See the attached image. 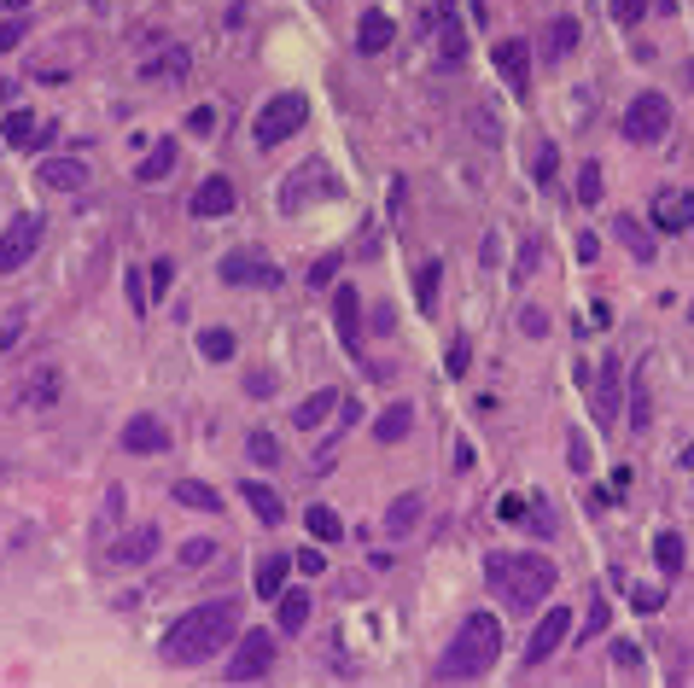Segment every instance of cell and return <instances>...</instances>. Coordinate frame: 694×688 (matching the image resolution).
Instances as JSON below:
<instances>
[{
    "instance_id": "obj_1",
    "label": "cell",
    "mask_w": 694,
    "mask_h": 688,
    "mask_svg": "<svg viewBox=\"0 0 694 688\" xmlns=\"http://www.w3.org/2000/svg\"><path fill=\"white\" fill-rule=\"evenodd\" d=\"M234 630H240V601H205V607H187L181 619L164 630V642H158V659L164 665H199V659L222 654L228 642H234Z\"/></svg>"
},
{
    "instance_id": "obj_2",
    "label": "cell",
    "mask_w": 694,
    "mask_h": 688,
    "mask_svg": "<svg viewBox=\"0 0 694 688\" xmlns=\"http://www.w3.org/2000/svg\"><path fill=\"white\" fill-rule=\"evenodd\" d=\"M485 584H490V595H496L502 607H514V613H537V601H549V595H555L560 572H555V560H543V554L490 549Z\"/></svg>"
},
{
    "instance_id": "obj_3",
    "label": "cell",
    "mask_w": 694,
    "mask_h": 688,
    "mask_svg": "<svg viewBox=\"0 0 694 688\" xmlns=\"http://www.w3.org/2000/svg\"><path fill=\"white\" fill-rule=\"evenodd\" d=\"M496 654H502V624L490 619V613H467L461 630L444 642L432 677L438 683H473V677H485L490 665H496Z\"/></svg>"
},
{
    "instance_id": "obj_4",
    "label": "cell",
    "mask_w": 694,
    "mask_h": 688,
    "mask_svg": "<svg viewBox=\"0 0 694 688\" xmlns=\"http://www.w3.org/2000/svg\"><path fill=\"white\" fill-rule=\"evenodd\" d=\"M304 117H310V100H304V94H269V100L257 105L251 140H257V146H280V140H292L304 129Z\"/></svg>"
},
{
    "instance_id": "obj_5",
    "label": "cell",
    "mask_w": 694,
    "mask_h": 688,
    "mask_svg": "<svg viewBox=\"0 0 694 688\" xmlns=\"http://www.w3.org/2000/svg\"><path fill=\"white\" fill-rule=\"evenodd\" d=\"M665 129H671V100H665L660 88H648V94H636V100L625 105V140L630 146H654V140H665Z\"/></svg>"
},
{
    "instance_id": "obj_6",
    "label": "cell",
    "mask_w": 694,
    "mask_h": 688,
    "mask_svg": "<svg viewBox=\"0 0 694 688\" xmlns=\"http://www.w3.org/2000/svg\"><path fill=\"white\" fill-rule=\"evenodd\" d=\"M41 234H47V222H41L35 210H24V216L0 234V275H18L35 251H41Z\"/></svg>"
},
{
    "instance_id": "obj_7",
    "label": "cell",
    "mask_w": 694,
    "mask_h": 688,
    "mask_svg": "<svg viewBox=\"0 0 694 688\" xmlns=\"http://www.w3.org/2000/svg\"><path fill=\"white\" fill-rule=\"evenodd\" d=\"M566 636H572V607H543V619H537L531 642H525V671H537L543 659H555Z\"/></svg>"
},
{
    "instance_id": "obj_8",
    "label": "cell",
    "mask_w": 694,
    "mask_h": 688,
    "mask_svg": "<svg viewBox=\"0 0 694 688\" xmlns=\"http://www.w3.org/2000/svg\"><path fill=\"white\" fill-rule=\"evenodd\" d=\"M269 665H275V636H269V630H251V636H240V648L228 659V683H251V677H263Z\"/></svg>"
},
{
    "instance_id": "obj_9",
    "label": "cell",
    "mask_w": 694,
    "mask_h": 688,
    "mask_svg": "<svg viewBox=\"0 0 694 688\" xmlns=\"http://www.w3.org/2000/svg\"><path fill=\"white\" fill-rule=\"evenodd\" d=\"M216 275L228 280V286H280V269L269 257H257V251H228L216 263Z\"/></svg>"
},
{
    "instance_id": "obj_10",
    "label": "cell",
    "mask_w": 694,
    "mask_h": 688,
    "mask_svg": "<svg viewBox=\"0 0 694 688\" xmlns=\"http://www.w3.org/2000/svg\"><path fill=\"white\" fill-rule=\"evenodd\" d=\"M490 65L502 70V82H508L520 100L531 94V47H525V41H496V47H490Z\"/></svg>"
},
{
    "instance_id": "obj_11",
    "label": "cell",
    "mask_w": 694,
    "mask_h": 688,
    "mask_svg": "<svg viewBox=\"0 0 694 688\" xmlns=\"http://www.w3.org/2000/svg\"><path fill=\"white\" fill-rule=\"evenodd\" d=\"M158 543H164L158 525H135V531H123V537L105 549V560H111V566H146V560L158 554Z\"/></svg>"
},
{
    "instance_id": "obj_12",
    "label": "cell",
    "mask_w": 694,
    "mask_h": 688,
    "mask_svg": "<svg viewBox=\"0 0 694 688\" xmlns=\"http://www.w3.org/2000/svg\"><path fill=\"white\" fill-rule=\"evenodd\" d=\"M654 228L660 234H689L694 228V193L689 187H665L654 199Z\"/></svg>"
},
{
    "instance_id": "obj_13",
    "label": "cell",
    "mask_w": 694,
    "mask_h": 688,
    "mask_svg": "<svg viewBox=\"0 0 694 688\" xmlns=\"http://www.w3.org/2000/svg\"><path fill=\"white\" fill-rule=\"evenodd\" d=\"M123 449H129V455H164V449H170V426H164L158 414H135V420L123 426Z\"/></svg>"
},
{
    "instance_id": "obj_14",
    "label": "cell",
    "mask_w": 694,
    "mask_h": 688,
    "mask_svg": "<svg viewBox=\"0 0 694 688\" xmlns=\"http://www.w3.org/2000/svg\"><path fill=\"white\" fill-rule=\"evenodd\" d=\"M619 391H625V362H619V356H607V362H601V374H595V420H601V426H613V420H619Z\"/></svg>"
},
{
    "instance_id": "obj_15",
    "label": "cell",
    "mask_w": 694,
    "mask_h": 688,
    "mask_svg": "<svg viewBox=\"0 0 694 688\" xmlns=\"http://www.w3.org/2000/svg\"><path fill=\"white\" fill-rule=\"evenodd\" d=\"M187 210H193L199 222H210V216H228V210H234V181H228V175H205V181L193 187Z\"/></svg>"
},
{
    "instance_id": "obj_16",
    "label": "cell",
    "mask_w": 694,
    "mask_h": 688,
    "mask_svg": "<svg viewBox=\"0 0 694 688\" xmlns=\"http://www.w3.org/2000/svg\"><path fill=\"white\" fill-rule=\"evenodd\" d=\"M391 41H397V24L385 18L380 6H368V12L356 18V53H362V59H380Z\"/></svg>"
},
{
    "instance_id": "obj_17",
    "label": "cell",
    "mask_w": 694,
    "mask_h": 688,
    "mask_svg": "<svg viewBox=\"0 0 694 688\" xmlns=\"http://www.w3.org/2000/svg\"><path fill=\"white\" fill-rule=\"evenodd\" d=\"M41 187H53V193H82L88 187V164L82 158H47L41 170H35Z\"/></svg>"
},
{
    "instance_id": "obj_18",
    "label": "cell",
    "mask_w": 694,
    "mask_h": 688,
    "mask_svg": "<svg viewBox=\"0 0 694 688\" xmlns=\"http://www.w3.org/2000/svg\"><path fill=\"white\" fill-rule=\"evenodd\" d=\"M59 391H65V374H59V368H35V374L24 379V391H18V409H53Z\"/></svg>"
},
{
    "instance_id": "obj_19",
    "label": "cell",
    "mask_w": 694,
    "mask_h": 688,
    "mask_svg": "<svg viewBox=\"0 0 694 688\" xmlns=\"http://www.w3.org/2000/svg\"><path fill=\"white\" fill-rule=\"evenodd\" d=\"M315 181H327V170H321V164L292 170V175H286V187H280V210H286V216H298V210L310 205V187H315Z\"/></svg>"
},
{
    "instance_id": "obj_20",
    "label": "cell",
    "mask_w": 694,
    "mask_h": 688,
    "mask_svg": "<svg viewBox=\"0 0 694 688\" xmlns=\"http://www.w3.org/2000/svg\"><path fill=\"white\" fill-rule=\"evenodd\" d=\"M613 234H619V245H625L636 263H654V251H660V245H654V234H648L630 210H625V216H613Z\"/></svg>"
},
{
    "instance_id": "obj_21",
    "label": "cell",
    "mask_w": 694,
    "mask_h": 688,
    "mask_svg": "<svg viewBox=\"0 0 694 688\" xmlns=\"http://www.w3.org/2000/svg\"><path fill=\"white\" fill-rule=\"evenodd\" d=\"M578 41H584V24H578V18H555L549 35H543V59H549V65L572 59V47H578Z\"/></svg>"
},
{
    "instance_id": "obj_22",
    "label": "cell",
    "mask_w": 694,
    "mask_h": 688,
    "mask_svg": "<svg viewBox=\"0 0 694 688\" xmlns=\"http://www.w3.org/2000/svg\"><path fill=\"white\" fill-rule=\"evenodd\" d=\"M339 403H345V397H339V391H327V385H321V391H310V397H304V403H298V409H292V426H298V432H315V426H321V420H327V414L339 409Z\"/></svg>"
},
{
    "instance_id": "obj_23",
    "label": "cell",
    "mask_w": 694,
    "mask_h": 688,
    "mask_svg": "<svg viewBox=\"0 0 694 688\" xmlns=\"http://www.w3.org/2000/svg\"><path fill=\"white\" fill-rule=\"evenodd\" d=\"M245 508L263 519V525H280V519H286V502H280V490H275V484H257V479H245Z\"/></svg>"
},
{
    "instance_id": "obj_24",
    "label": "cell",
    "mask_w": 694,
    "mask_h": 688,
    "mask_svg": "<svg viewBox=\"0 0 694 688\" xmlns=\"http://www.w3.org/2000/svg\"><path fill=\"white\" fill-rule=\"evenodd\" d=\"M438 53H444L450 65H461V59H467V35H461V18H455L450 0L438 6Z\"/></svg>"
},
{
    "instance_id": "obj_25",
    "label": "cell",
    "mask_w": 694,
    "mask_h": 688,
    "mask_svg": "<svg viewBox=\"0 0 694 688\" xmlns=\"http://www.w3.org/2000/svg\"><path fill=\"white\" fill-rule=\"evenodd\" d=\"M175 158H181V146H175V140H158V146H152V152H146V158L135 164V181H140V187L164 181V175L175 170Z\"/></svg>"
},
{
    "instance_id": "obj_26",
    "label": "cell",
    "mask_w": 694,
    "mask_h": 688,
    "mask_svg": "<svg viewBox=\"0 0 694 688\" xmlns=\"http://www.w3.org/2000/svg\"><path fill=\"white\" fill-rule=\"evenodd\" d=\"M420 508H426V502H420L415 490H403V496L385 508V531H391V537H409V531L420 525Z\"/></svg>"
},
{
    "instance_id": "obj_27",
    "label": "cell",
    "mask_w": 694,
    "mask_h": 688,
    "mask_svg": "<svg viewBox=\"0 0 694 688\" xmlns=\"http://www.w3.org/2000/svg\"><path fill=\"white\" fill-rule=\"evenodd\" d=\"M275 601H280V613H275V624H280V630H286V636H298V630H304V624H310V595H304V589H292V595H286V589H280Z\"/></svg>"
},
{
    "instance_id": "obj_28",
    "label": "cell",
    "mask_w": 694,
    "mask_h": 688,
    "mask_svg": "<svg viewBox=\"0 0 694 688\" xmlns=\"http://www.w3.org/2000/svg\"><path fill=\"white\" fill-rule=\"evenodd\" d=\"M333 310H339V339L356 350V344H362V304H356V286H339V304H333Z\"/></svg>"
},
{
    "instance_id": "obj_29",
    "label": "cell",
    "mask_w": 694,
    "mask_h": 688,
    "mask_svg": "<svg viewBox=\"0 0 694 688\" xmlns=\"http://www.w3.org/2000/svg\"><path fill=\"white\" fill-rule=\"evenodd\" d=\"M175 502H181V508L222 514V490H210V484H199V479H175Z\"/></svg>"
},
{
    "instance_id": "obj_30",
    "label": "cell",
    "mask_w": 694,
    "mask_h": 688,
    "mask_svg": "<svg viewBox=\"0 0 694 688\" xmlns=\"http://www.w3.org/2000/svg\"><path fill=\"white\" fill-rule=\"evenodd\" d=\"M409 426H415V409H409V403H391V409L374 420V438H380V444H397V438H409Z\"/></svg>"
},
{
    "instance_id": "obj_31",
    "label": "cell",
    "mask_w": 694,
    "mask_h": 688,
    "mask_svg": "<svg viewBox=\"0 0 694 688\" xmlns=\"http://www.w3.org/2000/svg\"><path fill=\"white\" fill-rule=\"evenodd\" d=\"M286 572H292V554H269V560L257 566V595L275 601L280 589H286Z\"/></svg>"
},
{
    "instance_id": "obj_32",
    "label": "cell",
    "mask_w": 694,
    "mask_h": 688,
    "mask_svg": "<svg viewBox=\"0 0 694 688\" xmlns=\"http://www.w3.org/2000/svg\"><path fill=\"white\" fill-rule=\"evenodd\" d=\"M654 560H660L665 578H677V572H683V560H689L683 537H677V531H660V537H654Z\"/></svg>"
},
{
    "instance_id": "obj_33",
    "label": "cell",
    "mask_w": 694,
    "mask_h": 688,
    "mask_svg": "<svg viewBox=\"0 0 694 688\" xmlns=\"http://www.w3.org/2000/svg\"><path fill=\"white\" fill-rule=\"evenodd\" d=\"M41 123H35L30 111H12V117H6V146H12V152H30V146H41Z\"/></svg>"
},
{
    "instance_id": "obj_34",
    "label": "cell",
    "mask_w": 694,
    "mask_h": 688,
    "mask_svg": "<svg viewBox=\"0 0 694 688\" xmlns=\"http://www.w3.org/2000/svg\"><path fill=\"white\" fill-rule=\"evenodd\" d=\"M304 525H310L321 543H339V537H345V519L333 514V508H304Z\"/></svg>"
},
{
    "instance_id": "obj_35",
    "label": "cell",
    "mask_w": 694,
    "mask_h": 688,
    "mask_svg": "<svg viewBox=\"0 0 694 688\" xmlns=\"http://www.w3.org/2000/svg\"><path fill=\"white\" fill-rule=\"evenodd\" d=\"M199 356H205V362H228V356H234V333H228V327H205V333H199Z\"/></svg>"
},
{
    "instance_id": "obj_36",
    "label": "cell",
    "mask_w": 694,
    "mask_h": 688,
    "mask_svg": "<svg viewBox=\"0 0 694 688\" xmlns=\"http://www.w3.org/2000/svg\"><path fill=\"white\" fill-rule=\"evenodd\" d=\"M438 280H444V263H438V257H432V263H420V275H415L420 310H432V304H438Z\"/></svg>"
},
{
    "instance_id": "obj_37",
    "label": "cell",
    "mask_w": 694,
    "mask_h": 688,
    "mask_svg": "<svg viewBox=\"0 0 694 688\" xmlns=\"http://www.w3.org/2000/svg\"><path fill=\"white\" fill-rule=\"evenodd\" d=\"M245 455H251L257 467H275V461H280V444H275V432H251V438H245Z\"/></svg>"
},
{
    "instance_id": "obj_38",
    "label": "cell",
    "mask_w": 694,
    "mask_h": 688,
    "mask_svg": "<svg viewBox=\"0 0 694 688\" xmlns=\"http://www.w3.org/2000/svg\"><path fill=\"white\" fill-rule=\"evenodd\" d=\"M601 193H607V187H601V164L584 158V170H578V199H584V205H601Z\"/></svg>"
},
{
    "instance_id": "obj_39",
    "label": "cell",
    "mask_w": 694,
    "mask_h": 688,
    "mask_svg": "<svg viewBox=\"0 0 694 688\" xmlns=\"http://www.w3.org/2000/svg\"><path fill=\"white\" fill-rule=\"evenodd\" d=\"M555 164H560L555 140H537V158H531V181H555Z\"/></svg>"
},
{
    "instance_id": "obj_40",
    "label": "cell",
    "mask_w": 694,
    "mask_h": 688,
    "mask_svg": "<svg viewBox=\"0 0 694 688\" xmlns=\"http://www.w3.org/2000/svg\"><path fill=\"white\" fill-rule=\"evenodd\" d=\"M630 601H636V613H660V607H665V589L660 584H636V589H630Z\"/></svg>"
},
{
    "instance_id": "obj_41",
    "label": "cell",
    "mask_w": 694,
    "mask_h": 688,
    "mask_svg": "<svg viewBox=\"0 0 694 688\" xmlns=\"http://www.w3.org/2000/svg\"><path fill=\"white\" fill-rule=\"evenodd\" d=\"M205 560H216V543H210V537H193V543H181V566H205Z\"/></svg>"
},
{
    "instance_id": "obj_42",
    "label": "cell",
    "mask_w": 694,
    "mask_h": 688,
    "mask_svg": "<svg viewBox=\"0 0 694 688\" xmlns=\"http://www.w3.org/2000/svg\"><path fill=\"white\" fill-rule=\"evenodd\" d=\"M333 275H339V251H327V257L310 263V286H333Z\"/></svg>"
},
{
    "instance_id": "obj_43",
    "label": "cell",
    "mask_w": 694,
    "mask_h": 688,
    "mask_svg": "<svg viewBox=\"0 0 694 688\" xmlns=\"http://www.w3.org/2000/svg\"><path fill=\"white\" fill-rule=\"evenodd\" d=\"M146 280H152V292L164 298V292H170V280H175V263H170V257H158V263L146 269Z\"/></svg>"
},
{
    "instance_id": "obj_44",
    "label": "cell",
    "mask_w": 694,
    "mask_h": 688,
    "mask_svg": "<svg viewBox=\"0 0 694 688\" xmlns=\"http://www.w3.org/2000/svg\"><path fill=\"white\" fill-rule=\"evenodd\" d=\"M520 333L525 339H543V333H549V315L543 310H520Z\"/></svg>"
},
{
    "instance_id": "obj_45",
    "label": "cell",
    "mask_w": 694,
    "mask_h": 688,
    "mask_svg": "<svg viewBox=\"0 0 694 688\" xmlns=\"http://www.w3.org/2000/svg\"><path fill=\"white\" fill-rule=\"evenodd\" d=\"M601 630H607V601L595 595V601H590V613H584V636H601Z\"/></svg>"
},
{
    "instance_id": "obj_46",
    "label": "cell",
    "mask_w": 694,
    "mask_h": 688,
    "mask_svg": "<svg viewBox=\"0 0 694 688\" xmlns=\"http://www.w3.org/2000/svg\"><path fill=\"white\" fill-rule=\"evenodd\" d=\"M613 665H619V671H642V648H636V642H619V648H613Z\"/></svg>"
},
{
    "instance_id": "obj_47",
    "label": "cell",
    "mask_w": 694,
    "mask_h": 688,
    "mask_svg": "<svg viewBox=\"0 0 694 688\" xmlns=\"http://www.w3.org/2000/svg\"><path fill=\"white\" fill-rule=\"evenodd\" d=\"M642 12H648V0H613V18H619V24H642Z\"/></svg>"
},
{
    "instance_id": "obj_48",
    "label": "cell",
    "mask_w": 694,
    "mask_h": 688,
    "mask_svg": "<svg viewBox=\"0 0 694 688\" xmlns=\"http://www.w3.org/2000/svg\"><path fill=\"white\" fill-rule=\"evenodd\" d=\"M292 566H304V578H315V572H327V554H321V549H304V554H292Z\"/></svg>"
},
{
    "instance_id": "obj_49",
    "label": "cell",
    "mask_w": 694,
    "mask_h": 688,
    "mask_svg": "<svg viewBox=\"0 0 694 688\" xmlns=\"http://www.w3.org/2000/svg\"><path fill=\"white\" fill-rule=\"evenodd\" d=\"M245 397H275V374H245Z\"/></svg>"
},
{
    "instance_id": "obj_50",
    "label": "cell",
    "mask_w": 694,
    "mask_h": 688,
    "mask_svg": "<svg viewBox=\"0 0 694 688\" xmlns=\"http://www.w3.org/2000/svg\"><path fill=\"white\" fill-rule=\"evenodd\" d=\"M467 362H473V344L455 339V344H450V374H467Z\"/></svg>"
},
{
    "instance_id": "obj_51",
    "label": "cell",
    "mask_w": 694,
    "mask_h": 688,
    "mask_svg": "<svg viewBox=\"0 0 694 688\" xmlns=\"http://www.w3.org/2000/svg\"><path fill=\"white\" fill-rule=\"evenodd\" d=\"M496 519H508V525H520V519H525V496H502V508H496Z\"/></svg>"
},
{
    "instance_id": "obj_52",
    "label": "cell",
    "mask_w": 694,
    "mask_h": 688,
    "mask_svg": "<svg viewBox=\"0 0 694 688\" xmlns=\"http://www.w3.org/2000/svg\"><path fill=\"white\" fill-rule=\"evenodd\" d=\"M531 269H537V240H525V245H520V263H514V280H525Z\"/></svg>"
},
{
    "instance_id": "obj_53",
    "label": "cell",
    "mask_w": 694,
    "mask_h": 688,
    "mask_svg": "<svg viewBox=\"0 0 694 688\" xmlns=\"http://www.w3.org/2000/svg\"><path fill=\"white\" fill-rule=\"evenodd\" d=\"M187 129H193V135H210V129H216V111H210V105H199V111L187 117Z\"/></svg>"
},
{
    "instance_id": "obj_54",
    "label": "cell",
    "mask_w": 694,
    "mask_h": 688,
    "mask_svg": "<svg viewBox=\"0 0 694 688\" xmlns=\"http://www.w3.org/2000/svg\"><path fill=\"white\" fill-rule=\"evenodd\" d=\"M129 304H135V315L146 310V275L140 269H129Z\"/></svg>"
},
{
    "instance_id": "obj_55",
    "label": "cell",
    "mask_w": 694,
    "mask_h": 688,
    "mask_svg": "<svg viewBox=\"0 0 694 688\" xmlns=\"http://www.w3.org/2000/svg\"><path fill=\"white\" fill-rule=\"evenodd\" d=\"M24 339V315H12L6 327H0V350H12V344Z\"/></svg>"
},
{
    "instance_id": "obj_56",
    "label": "cell",
    "mask_w": 694,
    "mask_h": 688,
    "mask_svg": "<svg viewBox=\"0 0 694 688\" xmlns=\"http://www.w3.org/2000/svg\"><path fill=\"white\" fill-rule=\"evenodd\" d=\"M601 257V240L595 234H578V263H595Z\"/></svg>"
},
{
    "instance_id": "obj_57",
    "label": "cell",
    "mask_w": 694,
    "mask_h": 688,
    "mask_svg": "<svg viewBox=\"0 0 694 688\" xmlns=\"http://www.w3.org/2000/svg\"><path fill=\"white\" fill-rule=\"evenodd\" d=\"M24 41V24H0V53H12Z\"/></svg>"
},
{
    "instance_id": "obj_58",
    "label": "cell",
    "mask_w": 694,
    "mask_h": 688,
    "mask_svg": "<svg viewBox=\"0 0 694 688\" xmlns=\"http://www.w3.org/2000/svg\"><path fill=\"white\" fill-rule=\"evenodd\" d=\"M677 467H694V438H689L683 449H677Z\"/></svg>"
},
{
    "instance_id": "obj_59",
    "label": "cell",
    "mask_w": 694,
    "mask_h": 688,
    "mask_svg": "<svg viewBox=\"0 0 694 688\" xmlns=\"http://www.w3.org/2000/svg\"><path fill=\"white\" fill-rule=\"evenodd\" d=\"M0 6H30V0H0Z\"/></svg>"
},
{
    "instance_id": "obj_60",
    "label": "cell",
    "mask_w": 694,
    "mask_h": 688,
    "mask_svg": "<svg viewBox=\"0 0 694 688\" xmlns=\"http://www.w3.org/2000/svg\"><path fill=\"white\" fill-rule=\"evenodd\" d=\"M689 321H694V304H689Z\"/></svg>"
},
{
    "instance_id": "obj_61",
    "label": "cell",
    "mask_w": 694,
    "mask_h": 688,
    "mask_svg": "<svg viewBox=\"0 0 694 688\" xmlns=\"http://www.w3.org/2000/svg\"><path fill=\"white\" fill-rule=\"evenodd\" d=\"M689 76H694V70H689Z\"/></svg>"
}]
</instances>
